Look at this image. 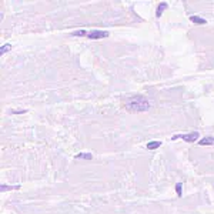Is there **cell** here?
Listing matches in <instances>:
<instances>
[{
  "label": "cell",
  "mask_w": 214,
  "mask_h": 214,
  "mask_svg": "<svg viewBox=\"0 0 214 214\" xmlns=\"http://www.w3.org/2000/svg\"><path fill=\"white\" fill-rule=\"evenodd\" d=\"M150 109V101L144 96H136L131 100L126 103V110L130 113H140V111H147Z\"/></svg>",
  "instance_id": "cell-1"
},
{
  "label": "cell",
  "mask_w": 214,
  "mask_h": 214,
  "mask_svg": "<svg viewBox=\"0 0 214 214\" xmlns=\"http://www.w3.org/2000/svg\"><path fill=\"white\" fill-rule=\"evenodd\" d=\"M200 137V134L198 131H193V133H188V134H174L171 136V140H177V139H181L184 140L186 143H196Z\"/></svg>",
  "instance_id": "cell-2"
},
{
  "label": "cell",
  "mask_w": 214,
  "mask_h": 214,
  "mask_svg": "<svg viewBox=\"0 0 214 214\" xmlns=\"http://www.w3.org/2000/svg\"><path fill=\"white\" fill-rule=\"evenodd\" d=\"M87 37L90 40H99V39H104V37H109V32H104V30H90Z\"/></svg>",
  "instance_id": "cell-3"
},
{
  "label": "cell",
  "mask_w": 214,
  "mask_h": 214,
  "mask_svg": "<svg viewBox=\"0 0 214 214\" xmlns=\"http://www.w3.org/2000/svg\"><path fill=\"white\" fill-rule=\"evenodd\" d=\"M198 144H200V146H214V137L206 136V137H203L200 141H198Z\"/></svg>",
  "instance_id": "cell-4"
},
{
  "label": "cell",
  "mask_w": 214,
  "mask_h": 214,
  "mask_svg": "<svg viewBox=\"0 0 214 214\" xmlns=\"http://www.w3.org/2000/svg\"><path fill=\"white\" fill-rule=\"evenodd\" d=\"M167 7H168V4L166 3V2H161V3L158 4V7H157V12H156V17H157V19H160L161 14H163V12L166 10Z\"/></svg>",
  "instance_id": "cell-5"
},
{
  "label": "cell",
  "mask_w": 214,
  "mask_h": 214,
  "mask_svg": "<svg viewBox=\"0 0 214 214\" xmlns=\"http://www.w3.org/2000/svg\"><path fill=\"white\" fill-rule=\"evenodd\" d=\"M20 188V184L17 186H7V184H2L0 186V191H6V190H19Z\"/></svg>",
  "instance_id": "cell-6"
},
{
  "label": "cell",
  "mask_w": 214,
  "mask_h": 214,
  "mask_svg": "<svg viewBox=\"0 0 214 214\" xmlns=\"http://www.w3.org/2000/svg\"><path fill=\"white\" fill-rule=\"evenodd\" d=\"M161 146V141H150V143H147V150H156V148H158Z\"/></svg>",
  "instance_id": "cell-7"
},
{
  "label": "cell",
  "mask_w": 214,
  "mask_h": 214,
  "mask_svg": "<svg viewBox=\"0 0 214 214\" xmlns=\"http://www.w3.org/2000/svg\"><path fill=\"white\" fill-rule=\"evenodd\" d=\"M190 20L193 22V23H196V24H206V23H207V20H206V19H201V17H198V16H191Z\"/></svg>",
  "instance_id": "cell-8"
},
{
  "label": "cell",
  "mask_w": 214,
  "mask_h": 214,
  "mask_svg": "<svg viewBox=\"0 0 214 214\" xmlns=\"http://www.w3.org/2000/svg\"><path fill=\"white\" fill-rule=\"evenodd\" d=\"M74 158H87V160H91L93 156H91L90 153H79V154L74 156Z\"/></svg>",
  "instance_id": "cell-9"
},
{
  "label": "cell",
  "mask_w": 214,
  "mask_h": 214,
  "mask_svg": "<svg viewBox=\"0 0 214 214\" xmlns=\"http://www.w3.org/2000/svg\"><path fill=\"white\" fill-rule=\"evenodd\" d=\"M10 50H12V44H3V46L0 47V54H4Z\"/></svg>",
  "instance_id": "cell-10"
},
{
  "label": "cell",
  "mask_w": 214,
  "mask_h": 214,
  "mask_svg": "<svg viewBox=\"0 0 214 214\" xmlns=\"http://www.w3.org/2000/svg\"><path fill=\"white\" fill-rule=\"evenodd\" d=\"M176 191H177V196H178V197H181V196H183V184H181V183L176 184Z\"/></svg>",
  "instance_id": "cell-11"
},
{
  "label": "cell",
  "mask_w": 214,
  "mask_h": 214,
  "mask_svg": "<svg viewBox=\"0 0 214 214\" xmlns=\"http://www.w3.org/2000/svg\"><path fill=\"white\" fill-rule=\"evenodd\" d=\"M87 34H89L87 30H77V32H73L71 36H87Z\"/></svg>",
  "instance_id": "cell-12"
}]
</instances>
